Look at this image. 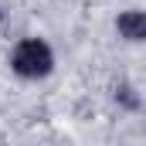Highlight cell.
<instances>
[{
    "mask_svg": "<svg viewBox=\"0 0 146 146\" xmlns=\"http://www.w3.org/2000/svg\"><path fill=\"white\" fill-rule=\"evenodd\" d=\"M115 31L126 41H146V14L143 10H126L115 17Z\"/></svg>",
    "mask_w": 146,
    "mask_h": 146,
    "instance_id": "obj_2",
    "label": "cell"
},
{
    "mask_svg": "<svg viewBox=\"0 0 146 146\" xmlns=\"http://www.w3.org/2000/svg\"><path fill=\"white\" fill-rule=\"evenodd\" d=\"M10 68L21 78H44L54 68V54L41 37H24L10 54Z\"/></svg>",
    "mask_w": 146,
    "mask_h": 146,
    "instance_id": "obj_1",
    "label": "cell"
}]
</instances>
